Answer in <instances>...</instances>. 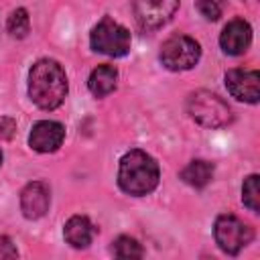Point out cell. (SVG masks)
<instances>
[{
    "mask_svg": "<svg viewBox=\"0 0 260 260\" xmlns=\"http://www.w3.org/2000/svg\"><path fill=\"white\" fill-rule=\"evenodd\" d=\"M250 43H252V28L242 18L230 20L219 35V45L228 55H242L244 51H248Z\"/></svg>",
    "mask_w": 260,
    "mask_h": 260,
    "instance_id": "8fae6325",
    "label": "cell"
},
{
    "mask_svg": "<svg viewBox=\"0 0 260 260\" xmlns=\"http://www.w3.org/2000/svg\"><path fill=\"white\" fill-rule=\"evenodd\" d=\"M160 179L158 162L144 150L134 148L128 150L120 158V169H118V185L124 193L142 197L148 195L156 189Z\"/></svg>",
    "mask_w": 260,
    "mask_h": 260,
    "instance_id": "7a4b0ae2",
    "label": "cell"
},
{
    "mask_svg": "<svg viewBox=\"0 0 260 260\" xmlns=\"http://www.w3.org/2000/svg\"><path fill=\"white\" fill-rule=\"evenodd\" d=\"M28 95L41 110H55L67 95V75L53 59H41L28 73Z\"/></svg>",
    "mask_w": 260,
    "mask_h": 260,
    "instance_id": "6da1fadb",
    "label": "cell"
},
{
    "mask_svg": "<svg viewBox=\"0 0 260 260\" xmlns=\"http://www.w3.org/2000/svg\"><path fill=\"white\" fill-rule=\"evenodd\" d=\"M130 32L126 26L116 22L114 18H102L89 35V45L95 53H104L108 57H124L130 51Z\"/></svg>",
    "mask_w": 260,
    "mask_h": 260,
    "instance_id": "277c9868",
    "label": "cell"
},
{
    "mask_svg": "<svg viewBox=\"0 0 260 260\" xmlns=\"http://www.w3.org/2000/svg\"><path fill=\"white\" fill-rule=\"evenodd\" d=\"M116 85H118V69L114 65H98L87 79V87L95 98H106L116 89Z\"/></svg>",
    "mask_w": 260,
    "mask_h": 260,
    "instance_id": "4fadbf2b",
    "label": "cell"
},
{
    "mask_svg": "<svg viewBox=\"0 0 260 260\" xmlns=\"http://www.w3.org/2000/svg\"><path fill=\"white\" fill-rule=\"evenodd\" d=\"M189 116L207 128H223L234 120L232 108L211 91H195L187 100Z\"/></svg>",
    "mask_w": 260,
    "mask_h": 260,
    "instance_id": "3957f363",
    "label": "cell"
},
{
    "mask_svg": "<svg viewBox=\"0 0 260 260\" xmlns=\"http://www.w3.org/2000/svg\"><path fill=\"white\" fill-rule=\"evenodd\" d=\"M258 175H250L242 185V201L250 211L260 209V187H258Z\"/></svg>",
    "mask_w": 260,
    "mask_h": 260,
    "instance_id": "2e32d148",
    "label": "cell"
},
{
    "mask_svg": "<svg viewBox=\"0 0 260 260\" xmlns=\"http://www.w3.org/2000/svg\"><path fill=\"white\" fill-rule=\"evenodd\" d=\"M112 252H114V256L116 258H142V248H140V244L134 240V238H130V236H120L116 242H114V246H112Z\"/></svg>",
    "mask_w": 260,
    "mask_h": 260,
    "instance_id": "e0dca14e",
    "label": "cell"
},
{
    "mask_svg": "<svg viewBox=\"0 0 260 260\" xmlns=\"http://www.w3.org/2000/svg\"><path fill=\"white\" fill-rule=\"evenodd\" d=\"M18 250L8 236H0V258H16Z\"/></svg>",
    "mask_w": 260,
    "mask_h": 260,
    "instance_id": "d6986e66",
    "label": "cell"
},
{
    "mask_svg": "<svg viewBox=\"0 0 260 260\" xmlns=\"http://www.w3.org/2000/svg\"><path fill=\"white\" fill-rule=\"evenodd\" d=\"M179 8V0H134V16L146 30L167 24Z\"/></svg>",
    "mask_w": 260,
    "mask_h": 260,
    "instance_id": "52a82bcc",
    "label": "cell"
},
{
    "mask_svg": "<svg viewBox=\"0 0 260 260\" xmlns=\"http://www.w3.org/2000/svg\"><path fill=\"white\" fill-rule=\"evenodd\" d=\"M199 57H201L199 43L187 35H175L167 39L160 47V63L169 71H187L197 65Z\"/></svg>",
    "mask_w": 260,
    "mask_h": 260,
    "instance_id": "5b68a950",
    "label": "cell"
},
{
    "mask_svg": "<svg viewBox=\"0 0 260 260\" xmlns=\"http://www.w3.org/2000/svg\"><path fill=\"white\" fill-rule=\"evenodd\" d=\"M225 87L236 100L256 104L260 98V75L256 69H232L225 73Z\"/></svg>",
    "mask_w": 260,
    "mask_h": 260,
    "instance_id": "ba28073f",
    "label": "cell"
},
{
    "mask_svg": "<svg viewBox=\"0 0 260 260\" xmlns=\"http://www.w3.org/2000/svg\"><path fill=\"white\" fill-rule=\"evenodd\" d=\"M0 167H2V150H0Z\"/></svg>",
    "mask_w": 260,
    "mask_h": 260,
    "instance_id": "ffe728a7",
    "label": "cell"
},
{
    "mask_svg": "<svg viewBox=\"0 0 260 260\" xmlns=\"http://www.w3.org/2000/svg\"><path fill=\"white\" fill-rule=\"evenodd\" d=\"M51 191L43 181H32L20 191V209L26 219H39L47 213Z\"/></svg>",
    "mask_w": 260,
    "mask_h": 260,
    "instance_id": "30bf717a",
    "label": "cell"
},
{
    "mask_svg": "<svg viewBox=\"0 0 260 260\" xmlns=\"http://www.w3.org/2000/svg\"><path fill=\"white\" fill-rule=\"evenodd\" d=\"M63 236H65L69 246H73L77 250L79 248H87L91 244L93 236H95V225L85 215H73V217L67 219Z\"/></svg>",
    "mask_w": 260,
    "mask_h": 260,
    "instance_id": "7c38bea8",
    "label": "cell"
},
{
    "mask_svg": "<svg viewBox=\"0 0 260 260\" xmlns=\"http://www.w3.org/2000/svg\"><path fill=\"white\" fill-rule=\"evenodd\" d=\"M6 28L12 37L16 39H24L30 30V18H28V12L26 8H16L10 12L8 16V22H6Z\"/></svg>",
    "mask_w": 260,
    "mask_h": 260,
    "instance_id": "9a60e30c",
    "label": "cell"
},
{
    "mask_svg": "<svg viewBox=\"0 0 260 260\" xmlns=\"http://www.w3.org/2000/svg\"><path fill=\"white\" fill-rule=\"evenodd\" d=\"M213 236L221 252L234 256L252 242V228L232 213H223L215 219Z\"/></svg>",
    "mask_w": 260,
    "mask_h": 260,
    "instance_id": "8992f818",
    "label": "cell"
},
{
    "mask_svg": "<svg viewBox=\"0 0 260 260\" xmlns=\"http://www.w3.org/2000/svg\"><path fill=\"white\" fill-rule=\"evenodd\" d=\"M65 140V126L55 120H41L28 134V144L37 152H55Z\"/></svg>",
    "mask_w": 260,
    "mask_h": 260,
    "instance_id": "9c48e42d",
    "label": "cell"
},
{
    "mask_svg": "<svg viewBox=\"0 0 260 260\" xmlns=\"http://www.w3.org/2000/svg\"><path fill=\"white\" fill-rule=\"evenodd\" d=\"M213 171H215L213 162L203 160V158H197V160H191V162L181 171V179H183L187 185H191V187H195V189H201V187H205V185L213 179Z\"/></svg>",
    "mask_w": 260,
    "mask_h": 260,
    "instance_id": "5bb4252c",
    "label": "cell"
},
{
    "mask_svg": "<svg viewBox=\"0 0 260 260\" xmlns=\"http://www.w3.org/2000/svg\"><path fill=\"white\" fill-rule=\"evenodd\" d=\"M197 10L205 20H217L223 12V0H197Z\"/></svg>",
    "mask_w": 260,
    "mask_h": 260,
    "instance_id": "ac0fdd59",
    "label": "cell"
}]
</instances>
